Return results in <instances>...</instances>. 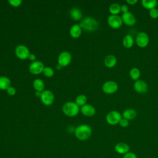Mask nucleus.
Returning <instances> with one entry per match:
<instances>
[{"instance_id":"obj_15","label":"nucleus","mask_w":158,"mask_h":158,"mask_svg":"<svg viewBox=\"0 0 158 158\" xmlns=\"http://www.w3.org/2000/svg\"><path fill=\"white\" fill-rule=\"evenodd\" d=\"M81 113L86 116L91 117L94 115L96 112L95 108L90 104H85L81 107Z\"/></svg>"},{"instance_id":"obj_37","label":"nucleus","mask_w":158,"mask_h":158,"mask_svg":"<svg viewBox=\"0 0 158 158\" xmlns=\"http://www.w3.org/2000/svg\"><path fill=\"white\" fill-rule=\"evenodd\" d=\"M157 6H158V4H157Z\"/></svg>"},{"instance_id":"obj_36","label":"nucleus","mask_w":158,"mask_h":158,"mask_svg":"<svg viewBox=\"0 0 158 158\" xmlns=\"http://www.w3.org/2000/svg\"><path fill=\"white\" fill-rule=\"evenodd\" d=\"M35 94L37 97H40L41 98V93L40 91H36L35 93Z\"/></svg>"},{"instance_id":"obj_34","label":"nucleus","mask_w":158,"mask_h":158,"mask_svg":"<svg viewBox=\"0 0 158 158\" xmlns=\"http://www.w3.org/2000/svg\"><path fill=\"white\" fill-rule=\"evenodd\" d=\"M126 2L130 5H135L138 2V1L137 0H127Z\"/></svg>"},{"instance_id":"obj_30","label":"nucleus","mask_w":158,"mask_h":158,"mask_svg":"<svg viewBox=\"0 0 158 158\" xmlns=\"http://www.w3.org/2000/svg\"><path fill=\"white\" fill-rule=\"evenodd\" d=\"M119 125H120L122 127H123V128L127 127L128 126V125H129V120H127V119H125V118H122L120 120V122H119Z\"/></svg>"},{"instance_id":"obj_9","label":"nucleus","mask_w":158,"mask_h":158,"mask_svg":"<svg viewBox=\"0 0 158 158\" xmlns=\"http://www.w3.org/2000/svg\"><path fill=\"white\" fill-rule=\"evenodd\" d=\"M72 60L71 54L67 51L61 52L58 57V64L61 67H65L68 65Z\"/></svg>"},{"instance_id":"obj_33","label":"nucleus","mask_w":158,"mask_h":158,"mask_svg":"<svg viewBox=\"0 0 158 158\" xmlns=\"http://www.w3.org/2000/svg\"><path fill=\"white\" fill-rule=\"evenodd\" d=\"M128 6L127 5H125V4H123L120 6V10L121 12L123 13V14H125V13H127L128 11Z\"/></svg>"},{"instance_id":"obj_12","label":"nucleus","mask_w":158,"mask_h":158,"mask_svg":"<svg viewBox=\"0 0 158 158\" xmlns=\"http://www.w3.org/2000/svg\"><path fill=\"white\" fill-rule=\"evenodd\" d=\"M44 65L40 61H34L29 66V70L33 74L37 75L41 73L44 70Z\"/></svg>"},{"instance_id":"obj_22","label":"nucleus","mask_w":158,"mask_h":158,"mask_svg":"<svg viewBox=\"0 0 158 158\" xmlns=\"http://www.w3.org/2000/svg\"><path fill=\"white\" fill-rule=\"evenodd\" d=\"M70 17L75 20H80L82 17V13L81 10L78 8H73L70 11Z\"/></svg>"},{"instance_id":"obj_24","label":"nucleus","mask_w":158,"mask_h":158,"mask_svg":"<svg viewBox=\"0 0 158 158\" xmlns=\"http://www.w3.org/2000/svg\"><path fill=\"white\" fill-rule=\"evenodd\" d=\"M109 10L111 15H118L121 12L120 6L117 3H113L109 6Z\"/></svg>"},{"instance_id":"obj_20","label":"nucleus","mask_w":158,"mask_h":158,"mask_svg":"<svg viewBox=\"0 0 158 158\" xmlns=\"http://www.w3.org/2000/svg\"><path fill=\"white\" fill-rule=\"evenodd\" d=\"M122 44L125 48H131L134 44V40L131 35H127L123 39Z\"/></svg>"},{"instance_id":"obj_27","label":"nucleus","mask_w":158,"mask_h":158,"mask_svg":"<svg viewBox=\"0 0 158 158\" xmlns=\"http://www.w3.org/2000/svg\"><path fill=\"white\" fill-rule=\"evenodd\" d=\"M43 72L44 74V75L48 77H51L54 75V70L51 67H44Z\"/></svg>"},{"instance_id":"obj_5","label":"nucleus","mask_w":158,"mask_h":158,"mask_svg":"<svg viewBox=\"0 0 158 158\" xmlns=\"http://www.w3.org/2000/svg\"><path fill=\"white\" fill-rule=\"evenodd\" d=\"M135 41L138 46L139 48H145L149 44V38L148 35L146 33L141 31L138 33Z\"/></svg>"},{"instance_id":"obj_18","label":"nucleus","mask_w":158,"mask_h":158,"mask_svg":"<svg viewBox=\"0 0 158 158\" xmlns=\"http://www.w3.org/2000/svg\"><path fill=\"white\" fill-rule=\"evenodd\" d=\"M157 1L156 0H142L141 5L145 9L151 10L152 9L156 8L157 6Z\"/></svg>"},{"instance_id":"obj_1","label":"nucleus","mask_w":158,"mask_h":158,"mask_svg":"<svg viewBox=\"0 0 158 158\" xmlns=\"http://www.w3.org/2000/svg\"><path fill=\"white\" fill-rule=\"evenodd\" d=\"M92 130L91 127L86 124H83L77 127L75 130L76 137L81 141L86 140L91 135Z\"/></svg>"},{"instance_id":"obj_13","label":"nucleus","mask_w":158,"mask_h":158,"mask_svg":"<svg viewBox=\"0 0 158 158\" xmlns=\"http://www.w3.org/2000/svg\"><path fill=\"white\" fill-rule=\"evenodd\" d=\"M121 18L123 23L126 25L133 26L136 23V18L135 15L130 12L123 14Z\"/></svg>"},{"instance_id":"obj_2","label":"nucleus","mask_w":158,"mask_h":158,"mask_svg":"<svg viewBox=\"0 0 158 158\" xmlns=\"http://www.w3.org/2000/svg\"><path fill=\"white\" fill-rule=\"evenodd\" d=\"M80 26L85 31H94L98 27V22L93 17H86L81 22Z\"/></svg>"},{"instance_id":"obj_29","label":"nucleus","mask_w":158,"mask_h":158,"mask_svg":"<svg viewBox=\"0 0 158 158\" xmlns=\"http://www.w3.org/2000/svg\"><path fill=\"white\" fill-rule=\"evenodd\" d=\"M8 2L10 3V4L11 6H14V7H18L22 3L21 0H9Z\"/></svg>"},{"instance_id":"obj_14","label":"nucleus","mask_w":158,"mask_h":158,"mask_svg":"<svg viewBox=\"0 0 158 158\" xmlns=\"http://www.w3.org/2000/svg\"><path fill=\"white\" fill-rule=\"evenodd\" d=\"M114 149L119 154H125L130 152V146L125 143L119 142L114 146Z\"/></svg>"},{"instance_id":"obj_4","label":"nucleus","mask_w":158,"mask_h":158,"mask_svg":"<svg viewBox=\"0 0 158 158\" xmlns=\"http://www.w3.org/2000/svg\"><path fill=\"white\" fill-rule=\"evenodd\" d=\"M122 116L120 113L117 110H112L109 112L106 117V122L108 124L111 125H115L119 123Z\"/></svg>"},{"instance_id":"obj_21","label":"nucleus","mask_w":158,"mask_h":158,"mask_svg":"<svg viewBox=\"0 0 158 158\" xmlns=\"http://www.w3.org/2000/svg\"><path fill=\"white\" fill-rule=\"evenodd\" d=\"M10 86V81L6 77H0V89H7Z\"/></svg>"},{"instance_id":"obj_31","label":"nucleus","mask_w":158,"mask_h":158,"mask_svg":"<svg viewBox=\"0 0 158 158\" xmlns=\"http://www.w3.org/2000/svg\"><path fill=\"white\" fill-rule=\"evenodd\" d=\"M123 158H138V157L135 153H133L132 152H128V153L125 154L123 156Z\"/></svg>"},{"instance_id":"obj_17","label":"nucleus","mask_w":158,"mask_h":158,"mask_svg":"<svg viewBox=\"0 0 158 158\" xmlns=\"http://www.w3.org/2000/svg\"><path fill=\"white\" fill-rule=\"evenodd\" d=\"M122 116L128 120H133L136 117V112L133 109H127L123 112Z\"/></svg>"},{"instance_id":"obj_28","label":"nucleus","mask_w":158,"mask_h":158,"mask_svg":"<svg viewBox=\"0 0 158 158\" xmlns=\"http://www.w3.org/2000/svg\"><path fill=\"white\" fill-rule=\"evenodd\" d=\"M149 14L152 19H157L158 17V9L154 8L149 10Z\"/></svg>"},{"instance_id":"obj_8","label":"nucleus","mask_w":158,"mask_h":158,"mask_svg":"<svg viewBox=\"0 0 158 158\" xmlns=\"http://www.w3.org/2000/svg\"><path fill=\"white\" fill-rule=\"evenodd\" d=\"M15 54L16 56L20 59L25 60L28 57V56L30 54L29 50L24 45L20 44L17 46L15 48Z\"/></svg>"},{"instance_id":"obj_16","label":"nucleus","mask_w":158,"mask_h":158,"mask_svg":"<svg viewBox=\"0 0 158 158\" xmlns=\"http://www.w3.org/2000/svg\"><path fill=\"white\" fill-rule=\"evenodd\" d=\"M117 58L115 57V56L112 54H109L107 56L104 60V65L108 68L114 67L117 64Z\"/></svg>"},{"instance_id":"obj_7","label":"nucleus","mask_w":158,"mask_h":158,"mask_svg":"<svg viewBox=\"0 0 158 158\" xmlns=\"http://www.w3.org/2000/svg\"><path fill=\"white\" fill-rule=\"evenodd\" d=\"M107 23L111 28L117 29L122 25L123 22L121 17L119 15H110L107 18Z\"/></svg>"},{"instance_id":"obj_25","label":"nucleus","mask_w":158,"mask_h":158,"mask_svg":"<svg viewBox=\"0 0 158 158\" xmlns=\"http://www.w3.org/2000/svg\"><path fill=\"white\" fill-rule=\"evenodd\" d=\"M141 73L139 70L136 67H133L130 70V76L133 80H138L140 77Z\"/></svg>"},{"instance_id":"obj_10","label":"nucleus","mask_w":158,"mask_h":158,"mask_svg":"<svg viewBox=\"0 0 158 158\" xmlns=\"http://www.w3.org/2000/svg\"><path fill=\"white\" fill-rule=\"evenodd\" d=\"M54 99V96L53 93L49 91L45 90L41 93V100L42 102L46 106H49L52 104Z\"/></svg>"},{"instance_id":"obj_26","label":"nucleus","mask_w":158,"mask_h":158,"mask_svg":"<svg viewBox=\"0 0 158 158\" xmlns=\"http://www.w3.org/2000/svg\"><path fill=\"white\" fill-rule=\"evenodd\" d=\"M86 101H87V98H86V96H85L83 94L79 95L77 97V98L75 99V103L78 106H83L86 104Z\"/></svg>"},{"instance_id":"obj_3","label":"nucleus","mask_w":158,"mask_h":158,"mask_svg":"<svg viewBox=\"0 0 158 158\" xmlns=\"http://www.w3.org/2000/svg\"><path fill=\"white\" fill-rule=\"evenodd\" d=\"M79 106L73 102H67L63 106L62 110L64 113L69 117H73L78 114Z\"/></svg>"},{"instance_id":"obj_19","label":"nucleus","mask_w":158,"mask_h":158,"mask_svg":"<svg viewBox=\"0 0 158 158\" xmlns=\"http://www.w3.org/2000/svg\"><path fill=\"white\" fill-rule=\"evenodd\" d=\"M70 34L73 38L79 37L81 34V28L80 25H73L70 29Z\"/></svg>"},{"instance_id":"obj_6","label":"nucleus","mask_w":158,"mask_h":158,"mask_svg":"<svg viewBox=\"0 0 158 158\" xmlns=\"http://www.w3.org/2000/svg\"><path fill=\"white\" fill-rule=\"evenodd\" d=\"M118 88V84L115 81L111 80L105 82L102 86V91L109 94L115 93L117 91Z\"/></svg>"},{"instance_id":"obj_23","label":"nucleus","mask_w":158,"mask_h":158,"mask_svg":"<svg viewBox=\"0 0 158 158\" xmlns=\"http://www.w3.org/2000/svg\"><path fill=\"white\" fill-rule=\"evenodd\" d=\"M33 87L36 91H41L44 88V84L42 80L40 78L35 79L33 81Z\"/></svg>"},{"instance_id":"obj_32","label":"nucleus","mask_w":158,"mask_h":158,"mask_svg":"<svg viewBox=\"0 0 158 158\" xmlns=\"http://www.w3.org/2000/svg\"><path fill=\"white\" fill-rule=\"evenodd\" d=\"M7 93L9 94V95H11V96H13L16 93V90L15 89L12 87V86H10L9 88H8V89H7Z\"/></svg>"},{"instance_id":"obj_35","label":"nucleus","mask_w":158,"mask_h":158,"mask_svg":"<svg viewBox=\"0 0 158 158\" xmlns=\"http://www.w3.org/2000/svg\"><path fill=\"white\" fill-rule=\"evenodd\" d=\"M30 60H35L36 59V56L33 54H30L28 57Z\"/></svg>"},{"instance_id":"obj_11","label":"nucleus","mask_w":158,"mask_h":158,"mask_svg":"<svg viewBox=\"0 0 158 158\" xmlns=\"http://www.w3.org/2000/svg\"><path fill=\"white\" fill-rule=\"evenodd\" d=\"M133 88L137 93L140 94L146 93L148 90V84L142 80H138L135 81L133 84Z\"/></svg>"}]
</instances>
